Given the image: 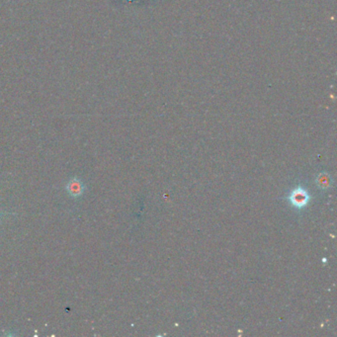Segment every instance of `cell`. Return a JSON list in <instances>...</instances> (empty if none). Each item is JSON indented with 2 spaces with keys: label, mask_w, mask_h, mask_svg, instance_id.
Here are the masks:
<instances>
[{
  "label": "cell",
  "mask_w": 337,
  "mask_h": 337,
  "mask_svg": "<svg viewBox=\"0 0 337 337\" xmlns=\"http://www.w3.org/2000/svg\"><path fill=\"white\" fill-rule=\"evenodd\" d=\"M290 203L296 207L297 209H302L305 206L307 205L309 201V195L306 192V190L298 187L295 190L292 191V193L289 196Z\"/></svg>",
  "instance_id": "1"
},
{
  "label": "cell",
  "mask_w": 337,
  "mask_h": 337,
  "mask_svg": "<svg viewBox=\"0 0 337 337\" xmlns=\"http://www.w3.org/2000/svg\"><path fill=\"white\" fill-rule=\"evenodd\" d=\"M68 193L73 196V197H79L83 193L84 190V186L82 184L81 181H80L79 179H72L70 182L67 184L66 187Z\"/></svg>",
  "instance_id": "2"
},
{
  "label": "cell",
  "mask_w": 337,
  "mask_h": 337,
  "mask_svg": "<svg viewBox=\"0 0 337 337\" xmlns=\"http://www.w3.org/2000/svg\"><path fill=\"white\" fill-rule=\"evenodd\" d=\"M317 183L321 189L329 188L331 185V178L327 173H321L317 178Z\"/></svg>",
  "instance_id": "3"
}]
</instances>
